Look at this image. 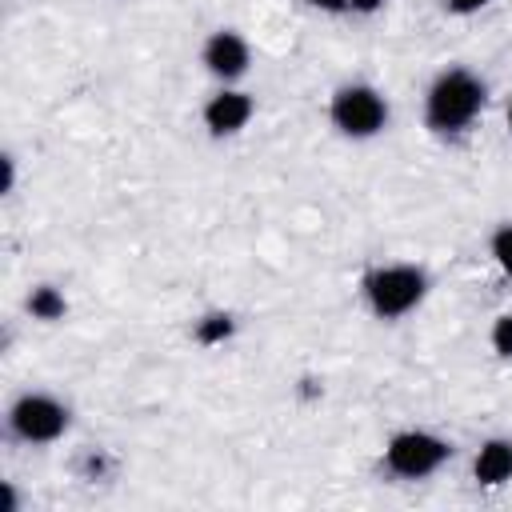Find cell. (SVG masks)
Listing matches in <instances>:
<instances>
[{"label":"cell","mask_w":512,"mask_h":512,"mask_svg":"<svg viewBox=\"0 0 512 512\" xmlns=\"http://www.w3.org/2000/svg\"><path fill=\"white\" fill-rule=\"evenodd\" d=\"M248 120H252V96H248V92L224 88V92H216V96L204 104V128H208L212 136H232V132H240Z\"/></svg>","instance_id":"obj_7"},{"label":"cell","mask_w":512,"mask_h":512,"mask_svg":"<svg viewBox=\"0 0 512 512\" xmlns=\"http://www.w3.org/2000/svg\"><path fill=\"white\" fill-rule=\"evenodd\" d=\"M448 456H452V444L440 440V436H432V432H424V428L396 432V436L388 440V448H384V464H388V472L400 476V480H424V476H432Z\"/></svg>","instance_id":"obj_4"},{"label":"cell","mask_w":512,"mask_h":512,"mask_svg":"<svg viewBox=\"0 0 512 512\" xmlns=\"http://www.w3.org/2000/svg\"><path fill=\"white\" fill-rule=\"evenodd\" d=\"M492 352L504 356V360H512V312L508 316H496V324H492Z\"/></svg>","instance_id":"obj_12"},{"label":"cell","mask_w":512,"mask_h":512,"mask_svg":"<svg viewBox=\"0 0 512 512\" xmlns=\"http://www.w3.org/2000/svg\"><path fill=\"white\" fill-rule=\"evenodd\" d=\"M428 292V276L416 264H384L364 276V300L380 320L408 316Z\"/></svg>","instance_id":"obj_2"},{"label":"cell","mask_w":512,"mask_h":512,"mask_svg":"<svg viewBox=\"0 0 512 512\" xmlns=\"http://www.w3.org/2000/svg\"><path fill=\"white\" fill-rule=\"evenodd\" d=\"M200 60H204V68H208L212 76H220V80H236V76H244V72H248L252 52H248L244 36H236V32L220 28V32H212V36H208V44H204Z\"/></svg>","instance_id":"obj_6"},{"label":"cell","mask_w":512,"mask_h":512,"mask_svg":"<svg viewBox=\"0 0 512 512\" xmlns=\"http://www.w3.org/2000/svg\"><path fill=\"white\" fill-rule=\"evenodd\" d=\"M64 428H68V408L56 396L24 392L8 408V432L24 444H52V440L64 436Z\"/></svg>","instance_id":"obj_5"},{"label":"cell","mask_w":512,"mask_h":512,"mask_svg":"<svg viewBox=\"0 0 512 512\" xmlns=\"http://www.w3.org/2000/svg\"><path fill=\"white\" fill-rule=\"evenodd\" d=\"M28 312H32L36 320H60V316L68 312V304H64V296H60L52 284H40V288H32V296H28Z\"/></svg>","instance_id":"obj_9"},{"label":"cell","mask_w":512,"mask_h":512,"mask_svg":"<svg viewBox=\"0 0 512 512\" xmlns=\"http://www.w3.org/2000/svg\"><path fill=\"white\" fill-rule=\"evenodd\" d=\"M232 316L228 312H208L204 320H196V340L200 344H220V340H228L232 336Z\"/></svg>","instance_id":"obj_10"},{"label":"cell","mask_w":512,"mask_h":512,"mask_svg":"<svg viewBox=\"0 0 512 512\" xmlns=\"http://www.w3.org/2000/svg\"><path fill=\"white\" fill-rule=\"evenodd\" d=\"M316 8H328V12H344V8H352V0H312Z\"/></svg>","instance_id":"obj_14"},{"label":"cell","mask_w":512,"mask_h":512,"mask_svg":"<svg viewBox=\"0 0 512 512\" xmlns=\"http://www.w3.org/2000/svg\"><path fill=\"white\" fill-rule=\"evenodd\" d=\"M488 0H444V8L448 12H456V16H472V12H480Z\"/></svg>","instance_id":"obj_13"},{"label":"cell","mask_w":512,"mask_h":512,"mask_svg":"<svg viewBox=\"0 0 512 512\" xmlns=\"http://www.w3.org/2000/svg\"><path fill=\"white\" fill-rule=\"evenodd\" d=\"M380 4H384V0H352V8H356V12H376Z\"/></svg>","instance_id":"obj_15"},{"label":"cell","mask_w":512,"mask_h":512,"mask_svg":"<svg viewBox=\"0 0 512 512\" xmlns=\"http://www.w3.org/2000/svg\"><path fill=\"white\" fill-rule=\"evenodd\" d=\"M328 116L344 136L368 140L388 124V100L372 84H344V88H336Z\"/></svg>","instance_id":"obj_3"},{"label":"cell","mask_w":512,"mask_h":512,"mask_svg":"<svg viewBox=\"0 0 512 512\" xmlns=\"http://www.w3.org/2000/svg\"><path fill=\"white\" fill-rule=\"evenodd\" d=\"M488 252H492V260L500 264V272H508V276H512V224H504V228H496V232H492Z\"/></svg>","instance_id":"obj_11"},{"label":"cell","mask_w":512,"mask_h":512,"mask_svg":"<svg viewBox=\"0 0 512 512\" xmlns=\"http://www.w3.org/2000/svg\"><path fill=\"white\" fill-rule=\"evenodd\" d=\"M472 476H476V484H484V488H496V484L512 480V440H508V436L484 440L480 452H476V460H472Z\"/></svg>","instance_id":"obj_8"},{"label":"cell","mask_w":512,"mask_h":512,"mask_svg":"<svg viewBox=\"0 0 512 512\" xmlns=\"http://www.w3.org/2000/svg\"><path fill=\"white\" fill-rule=\"evenodd\" d=\"M508 132H512V104H508Z\"/></svg>","instance_id":"obj_16"},{"label":"cell","mask_w":512,"mask_h":512,"mask_svg":"<svg viewBox=\"0 0 512 512\" xmlns=\"http://www.w3.org/2000/svg\"><path fill=\"white\" fill-rule=\"evenodd\" d=\"M484 96H488V88L480 76H472L468 68H448L432 80V88L424 96V124L436 136H456L480 116Z\"/></svg>","instance_id":"obj_1"}]
</instances>
